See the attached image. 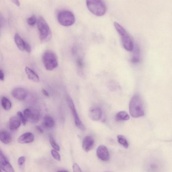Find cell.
I'll return each instance as SVG.
<instances>
[{"label":"cell","mask_w":172,"mask_h":172,"mask_svg":"<svg viewBox=\"0 0 172 172\" xmlns=\"http://www.w3.org/2000/svg\"><path fill=\"white\" fill-rule=\"evenodd\" d=\"M89 115L90 118L92 121H98L102 117V110L101 108L98 106L92 107L89 110Z\"/></svg>","instance_id":"7c38bea8"},{"label":"cell","mask_w":172,"mask_h":172,"mask_svg":"<svg viewBox=\"0 0 172 172\" xmlns=\"http://www.w3.org/2000/svg\"><path fill=\"white\" fill-rule=\"evenodd\" d=\"M94 143V140L92 137L87 136L84 138L83 141V149L85 151L89 152L93 149Z\"/></svg>","instance_id":"5bb4252c"},{"label":"cell","mask_w":172,"mask_h":172,"mask_svg":"<svg viewBox=\"0 0 172 172\" xmlns=\"http://www.w3.org/2000/svg\"><path fill=\"white\" fill-rule=\"evenodd\" d=\"M37 27L41 42L45 43L49 41L51 37V32L48 24L42 17L38 20Z\"/></svg>","instance_id":"3957f363"},{"label":"cell","mask_w":172,"mask_h":172,"mask_svg":"<svg viewBox=\"0 0 172 172\" xmlns=\"http://www.w3.org/2000/svg\"><path fill=\"white\" fill-rule=\"evenodd\" d=\"M12 94L14 98L19 100L25 99L27 95L26 90L20 88H16L13 89Z\"/></svg>","instance_id":"9a60e30c"},{"label":"cell","mask_w":172,"mask_h":172,"mask_svg":"<svg viewBox=\"0 0 172 172\" xmlns=\"http://www.w3.org/2000/svg\"><path fill=\"white\" fill-rule=\"evenodd\" d=\"M51 153L52 156L55 159L59 161H61V156L57 151L53 149L51 150Z\"/></svg>","instance_id":"83f0119b"},{"label":"cell","mask_w":172,"mask_h":172,"mask_svg":"<svg viewBox=\"0 0 172 172\" xmlns=\"http://www.w3.org/2000/svg\"><path fill=\"white\" fill-rule=\"evenodd\" d=\"M42 61L46 70L51 71L58 65V58L54 52L51 50L46 51L42 56Z\"/></svg>","instance_id":"5b68a950"},{"label":"cell","mask_w":172,"mask_h":172,"mask_svg":"<svg viewBox=\"0 0 172 172\" xmlns=\"http://www.w3.org/2000/svg\"><path fill=\"white\" fill-rule=\"evenodd\" d=\"M55 125L54 119L49 116H46L43 119L42 125L46 128L51 129L53 128Z\"/></svg>","instance_id":"ac0fdd59"},{"label":"cell","mask_w":172,"mask_h":172,"mask_svg":"<svg viewBox=\"0 0 172 172\" xmlns=\"http://www.w3.org/2000/svg\"><path fill=\"white\" fill-rule=\"evenodd\" d=\"M17 115L23 125H25L27 121L24 114H23L21 112L19 111L17 113Z\"/></svg>","instance_id":"4316f807"},{"label":"cell","mask_w":172,"mask_h":172,"mask_svg":"<svg viewBox=\"0 0 172 172\" xmlns=\"http://www.w3.org/2000/svg\"><path fill=\"white\" fill-rule=\"evenodd\" d=\"M0 79L1 81H3L4 79V75L2 69L0 70Z\"/></svg>","instance_id":"1f68e13d"},{"label":"cell","mask_w":172,"mask_h":172,"mask_svg":"<svg viewBox=\"0 0 172 172\" xmlns=\"http://www.w3.org/2000/svg\"><path fill=\"white\" fill-rule=\"evenodd\" d=\"M24 114L27 121L31 123H36L39 121L40 113L36 109L27 108L24 110Z\"/></svg>","instance_id":"9c48e42d"},{"label":"cell","mask_w":172,"mask_h":172,"mask_svg":"<svg viewBox=\"0 0 172 172\" xmlns=\"http://www.w3.org/2000/svg\"><path fill=\"white\" fill-rule=\"evenodd\" d=\"M42 94L45 95V96L46 97H49V94L46 90L45 89H42Z\"/></svg>","instance_id":"d6a6232c"},{"label":"cell","mask_w":172,"mask_h":172,"mask_svg":"<svg viewBox=\"0 0 172 172\" xmlns=\"http://www.w3.org/2000/svg\"><path fill=\"white\" fill-rule=\"evenodd\" d=\"M36 22V18L35 15H33L27 19V23L29 25L31 26H34Z\"/></svg>","instance_id":"484cf974"},{"label":"cell","mask_w":172,"mask_h":172,"mask_svg":"<svg viewBox=\"0 0 172 172\" xmlns=\"http://www.w3.org/2000/svg\"><path fill=\"white\" fill-rule=\"evenodd\" d=\"M97 154L98 158L104 161H107L110 159L109 153L107 148L104 145H100L98 148Z\"/></svg>","instance_id":"4fadbf2b"},{"label":"cell","mask_w":172,"mask_h":172,"mask_svg":"<svg viewBox=\"0 0 172 172\" xmlns=\"http://www.w3.org/2000/svg\"><path fill=\"white\" fill-rule=\"evenodd\" d=\"M1 104L3 108L6 111H8L11 108L12 103L10 100L6 97H3L2 98Z\"/></svg>","instance_id":"7402d4cb"},{"label":"cell","mask_w":172,"mask_h":172,"mask_svg":"<svg viewBox=\"0 0 172 172\" xmlns=\"http://www.w3.org/2000/svg\"><path fill=\"white\" fill-rule=\"evenodd\" d=\"M58 172H68L67 171L62 170V171H58Z\"/></svg>","instance_id":"d590c367"},{"label":"cell","mask_w":172,"mask_h":172,"mask_svg":"<svg viewBox=\"0 0 172 172\" xmlns=\"http://www.w3.org/2000/svg\"><path fill=\"white\" fill-rule=\"evenodd\" d=\"M25 157L24 156L20 157L18 160V164L20 166H22L25 163Z\"/></svg>","instance_id":"f546056e"},{"label":"cell","mask_w":172,"mask_h":172,"mask_svg":"<svg viewBox=\"0 0 172 172\" xmlns=\"http://www.w3.org/2000/svg\"><path fill=\"white\" fill-rule=\"evenodd\" d=\"M35 139L34 136L30 132L23 134L19 138L18 141L21 144H27L32 142Z\"/></svg>","instance_id":"2e32d148"},{"label":"cell","mask_w":172,"mask_h":172,"mask_svg":"<svg viewBox=\"0 0 172 172\" xmlns=\"http://www.w3.org/2000/svg\"><path fill=\"white\" fill-rule=\"evenodd\" d=\"M114 26L121 37L122 44L124 48L128 51H132L134 48L133 42L128 33L118 23L114 22Z\"/></svg>","instance_id":"7a4b0ae2"},{"label":"cell","mask_w":172,"mask_h":172,"mask_svg":"<svg viewBox=\"0 0 172 172\" xmlns=\"http://www.w3.org/2000/svg\"><path fill=\"white\" fill-rule=\"evenodd\" d=\"M1 141L4 144H8L11 142L12 138L11 133L6 131H2L0 136Z\"/></svg>","instance_id":"ffe728a7"},{"label":"cell","mask_w":172,"mask_h":172,"mask_svg":"<svg viewBox=\"0 0 172 172\" xmlns=\"http://www.w3.org/2000/svg\"><path fill=\"white\" fill-rule=\"evenodd\" d=\"M130 119V116L126 111L119 112L116 114V120L117 121H126Z\"/></svg>","instance_id":"44dd1931"},{"label":"cell","mask_w":172,"mask_h":172,"mask_svg":"<svg viewBox=\"0 0 172 172\" xmlns=\"http://www.w3.org/2000/svg\"><path fill=\"white\" fill-rule=\"evenodd\" d=\"M36 130L40 132L41 133H44V131H43L42 128L40 126H37L36 127Z\"/></svg>","instance_id":"836d02e7"},{"label":"cell","mask_w":172,"mask_h":172,"mask_svg":"<svg viewBox=\"0 0 172 172\" xmlns=\"http://www.w3.org/2000/svg\"><path fill=\"white\" fill-rule=\"evenodd\" d=\"M117 140L118 142L125 148L127 149L129 147L128 143L126 138L123 136L119 135L117 136Z\"/></svg>","instance_id":"603a6c76"},{"label":"cell","mask_w":172,"mask_h":172,"mask_svg":"<svg viewBox=\"0 0 172 172\" xmlns=\"http://www.w3.org/2000/svg\"><path fill=\"white\" fill-rule=\"evenodd\" d=\"M14 39L15 44L19 49L22 51H26L28 53H30L31 51V46L23 40L18 33H16Z\"/></svg>","instance_id":"30bf717a"},{"label":"cell","mask_w":172,"mask_h":172,"mask_svg":"<svg viewBox=\"0 0 172 172\" xmlns=\"http://www.w3.org/2000/svg\"><path fill=\"white\" fill-rule=\"evenodd\" d=\"M164 167L163 162L158 159H152L147 163V170L148 172H163Z\"/></svg>","instance_id":"52a82bcc"},{"label":"cell","mask_w":172,"mask_h":172,"mask_svg":"<svg viewBox=\"0 0 172 172\" xmlns=\"http://www.w3.org/2000/svg\"><path fill=\"white\" fill-rule=\"evenodd\" d=\"M129 110L131 115L134 118L144 116V104L139 95H135L132 98L129 105Z\"/></svg>","instance_id":"6da1fadb"},{"label":"cell","mask_w":172,"mask_h":172,"mask_svg":"<svg viewBox=\"0 0 172 172\" xmlns=\"http://www.w3.org/2000/svg\"><path fill=\"white\" fill-rule=\"evenodd\" d=\"M49 140L51 145L52 147L56 151H60V147L56 143L53 137L51 135L50 136Z\"/></svg>","instance_id":"cb8c5ba5"},{"label":"cell","mask_w":172,"mask_h":172,"mask_svg":"<svg viewBox=\"0 0 172 172\" xmlns=\"http://www.w3.org/2000/svg\"><path fill=\"white\" fill-rule=\"evenodd\" d=\"M67 102L69 107L73 113L76 126L81 131H85L86 127L82 121H81L77 112L76 111L73 100L70 97H68L67 98Z\"/></svg>","instance_id":"ba28073f"},{"label":"cell","mask_w":172,"mask_h":172,"mask_svg":"<svg viewBox=\"0 0 172 172\" xmlns=\"http://www.w3.org/2000/svg\"><path fill=\"white\" fill-rule=\"evenodd\" d=\"M0 166L1 169L5 172H15L7 157L1 151L0 153Z\"/></svg>","instance_id":"8fae6325"},{"label":"cell","mask_w":172,"mask_h":172,"mask_svg":"<svg viewBox=\"0 0 172 172\" xmlns=\"http://www.w3.org/2000/svg\"><path fill=\"white\" fill-rule=\"evenodd\" d=\"M87 6L89 10L94 15L101 17L105 14L107 8L105 4L99 0L87 1Z\"/></svg>","instance_id":"277c9868"},{"label":"cell","mask_w":172,"mask_h":172,"mask_svg":"<svg viewBox=\"0 0 172 172\" xmlns=\"http://www.w3.org/2000/svg\"><path fill=\"white\" fill-rule=\"evenodd\" d=\"M57 19L60 24L64 26L72 25L75 21V17L73 13L67 10L59 12L57 15Z\"/></svg>","instance_id":"8992f818"},{"label":"cell","mask_w":172,"mask_h":172,"mask_svg":"<svg viewBox=\"0 0 172 172\" xmlns=\"http://www.w3.org/2000/svg\"><path fill=\"white\" fill-rule=\"evenodd\" d=\"M73 169L74 172H82L79 166L76 163H74L73 165Z\"/></svg>","instance_id":"f1b7e54d"},{"label":"cell","mask_w":172,"mask_h":172,"mask_svg":"<svg viewBox=\"0 0 172 172\" xmlns=\"http://www.w3.org/2000/svg\"><path fill=\"white\" fill-rule=\"evenodd\" d=\"M12 1L13 3H15L17 6L18 7H19L20 6V2L19 1H17V0H13Z\"/></svg>","instance_id":"e575fe53"},{"label":"cell","mask_w":172,"mask_h":172,"mask_svg":"<svg viewBox=\"0 0 172 172\" xmlns=\"http://www.w3.org/2000/svg\"><path fill=\"white\" fill-rule=\"evenodd\" d=\"M134 55L133 56L131 60L132 62L134 64H136L139 62L140 61V57L139 56V51L137 50L135 51Z\"/></svg>","instance_id":"d4e9b609"},{"label":"cell","mask_w":172,"mask_h":172,"mask_svg":"<svg viewBox=\"0 0 172 172\" xmlns=\"http://www.w3.org/2000/svg\"><path fill=\"white\" fill-rule=\"evenodd\" d=\"M25 72L28 76L29 79L35 82H39L40 81V78L39 76L30 68L26 67Z\"/></svg>","instance_id":"d6986e66"},{"label":"cell","mask_w":172,"mask_h":172,"mask_svg":"<svg viewBox=\"0 0 172 172\" xmlns=\"http://www.w3.org/2000/svg\"><path fill=\"white\" fill-rule=\"evenodd\" d=\"M21 124L20 119L17 117L13 116L9 119V126L11 130H17L20 126Z\"/></svg>","instance_id":"e0dca14e"},{"label":"cell","mask_w":172,"mask_h":172,"mask_svg":"<svg viewBox=\"0 0 172 172\" xmlns=\"http://www.w3.org/2000/svg\"><path fill=\"white\" fill-rule=\"evenodd\" d=\"M76 63H77V64L79 67L81 68L83 67V64L82 60H81L80 59H78L77 60V61H76Z\"/></svg>","instance_id":"4dcf8cb0"}]
</instances>
